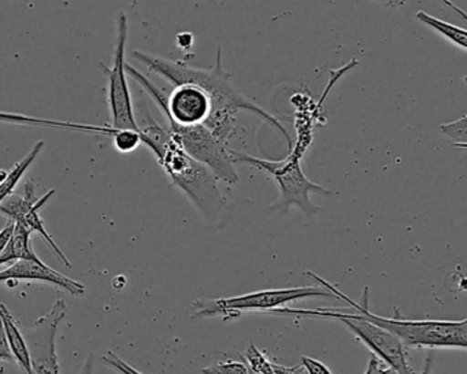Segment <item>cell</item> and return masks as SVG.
Here are the masks:
<instances>
[{
  "mask_svg": "<svg viewBox=\"0 0 467 374\" xmlns=\"http://www.w3.org/2000/svg\"><path fill=\"white\" fill-rule=\"evenodd\" d=\"M132 57L136 61L143 64L149 72L160 76L173 87L192 84L203 89L212 100V114L204 127L209 128L223 143L228 144L229 140L236 135V117L244 111V113L254 114L270 127L275 128L285 139L288 149H291V136L285 127L281 124L280 119L248 99L232 83L231 73L223 69V47H218L214 65L209 69H199L184 62L171 61V59L152 56L144 51H133Z\"/></svg>",
  "mask_w": 467,
  "mask_h": 374,
  "instance_id": "obj_1",
  "label": "cell"
},
{
  "mask_svg": "<svg viewBox=\"0 0 467 374\" xmlns=\"http://www.w3.org/2000/svg\"><path fill=\"white\" fill-rule=\"evenodd\" d=\"M135 119L141 144L152 152L171 185L179 188L210 223H215L226 206L217 177L180 147L168 127L152 117L143 99L135 102Z\"/></svg>",
  "mask_w": 467,
  "mask_h": 374,
  "instance_id": "obj_2",
  "label": "cell"
},
{
  "mask_svg": "<svg viewBox=\"0 0 467 374\" xmlns=\"http://www.w3.org/2000/svg\"><path fill=\"white\" fill-rule=\"evenodd\" d=\"M313 280L318 283L322 288L327 289L335 295L336 299L344 300L352 310L363 314L368 321L373 322L377 327H382L387 332L392 333L399 338L404 347H418V348H467V318L461 321H410V319L399 318V314L393 318L377 316L368 310V288L366 286L363 291L362 305L355 302L351 297L336 288L333 284L325 278L319 277L313 272H306Z\"/></svg>",
  "mask_w": 467,
  "mask_h": 374,
  "instance_id": "obj_3",
  "label": "cell"
},
{
  "mask_svg": "<svg viewBox=\"0 0 467 374\" xmlns=\"http://www.w3.org/2000/svg\"><path fill=\"white\" fill-rule=\"evenodd\" d=\"M232 157L234 163L253 166L275 180L280 191V198L273 204L272 209L286 212L296 206L306 214H316L319 212V207L311 202V193L321 196L333 195L332 191L307 179L302 169L303 155L297 154L294 150H289V154L281 161L262 160L234 150H232Z\"/></svg>",
  "mask_w": 467,
  "mask_h": 374,
  "instance_id": "obj_4",
  "label": "cell"
},
{
  "mask_svg": "<svg viewBox=\"0 0 467 374\" xmlns=\"http://www.w3.org/2000/svg\"><path fill=\"white\" fill-rule=\"evenodd\" d=\"M280 316L310 317V318L336 319L346 325L371 352L374 357L381 359L388 368L393 369L398 374H415L407 359L404 344L392 333L377 327L368 321L363 314L357 313L351 307L347 308H316V310H303V308H289L286 306L272 311Z\"/></svg>",
  "mask_w": 467,
  "mask_h": 374,
  "instance_id": "obj_5",
  "label": "cell"
},
{
  "mask_svg": "<svg viewBox=\"0 0 467 374\" xmlns=\"http://www.w3.org/2000/svg\"><path fill=\"white\" fill-rule=\"evenodd\" d=\"M310 297H330L335 295L327 289L317 286H299V288L266 289V291L250 292L234 297L223 299H198L192 303V318H213L223 317L234 319L245 311H272L284 307L291 302H299ZM337 300V299H336Z\"/></svg>",
  "mask_w": 467,
  "mask_h": 374,
  "instance_id": "obj_6",
  "label": "cell"
},
{
  "mask_svg": "<svg viewBox=\"0 0 467 374\" xmlns=\"http://www.w3.org/2000/svg\"><path fill=\"white\" fill-rule=\"evenodd\" d=\"M166 127L180 147L191 158L206 166L217 180L228 185L239 182L232 149L221 141L209 128L204 125L180 127L174 124H166Z\"/></svg>",
  "mask_w": 467,
  "mask_h": 374,
  "instance_id": "obj_7",
  "label": "cell"
},
{
  "mask_svg": "<svg viewBox=\"0 0 467 374\" xmlns=\"http://www.w3.org/2000/svg\"><path fill=\"white\" fill-rule=\"evenodd\" d=\"M128 18L119 13L117 18V40L113 64L100 62L103 75L108 78V105L111 127L114 130H138L135 119V102L128 83L127 73Z\"/></svg>",
  "mask_w": 467,
  "mask_h": 374,
  "instance_id": "obj_8",
  "label": "cell"
},
{
  "mask_svg": "<svg viewBox=\"0 0 467 374\" xmlns=\"http://www.w3.org/2000/svg\"><path fill=\"white\" fill-rule=\"evenodd\" d=\"M67 313L65 300H57L51 310L32 327H21L31 358L32 374L59 373L56 338L59 324Z\"/></svg>",
  "mask_w": 467,
  "mask_h": 374,
  "instance_id": "obj_9",
  "label": "cell"
},
{
  "mask_svg": "<svg viewBox=\"0 0 467 374\" xmlns=\"http://www.w3.org/2000/svg\"><path fill=\"white\" fill-rule=\"evenodd\" d=\"M56 193V190L48 191L42 198H35V187L32 182H26V195L21 196L13 192L12 195L7 196L2 203H0V214L6 215L7 220H12L13 223H21L26 229L31 231V234L36 232L37 234L43 237L48 243L54 253L58 256L59 261L67 267H72L67 256H65L64 251L58 247L54 242L53 236L48 234L46 229L45 221L40 217V209L50 201L51 196Z\"/></svg>",
  "mask_w": 467,
  "mask_h": 374,
  "instance_id": "obj_10",
  "label": "cell"
},
{
  "mask_svg": "<svg viewBox=\"0 0 467 374\" xmlns=\"http://www.w3.org/2000/svg\"><path fill=\"white\" fill-rule=\"evenodd\" d=\"M21 280L43 281V283L53 284V286L65 289L72 295H83L86 292V286L80 281L73 280V278L57 272L53 267L47 266L42 259H37V261L20 259V261L10 265L7 269L0 272V284Z\"/></svg>",
  "mask_w": 467,
  "mask_h": 374,
  "instance_id": "obj_11",
  "label": "cell"
},
{
  "mask_svg": "<svg viewBox=\"0 0 467 374\" xmlns=\"http://www.w3.org/2000/svg\"><path fill=\"white\" fill-rule=\"evenodd\" d=\"M0 122L5 124L32 125V127L57 128V130H78L84 133H95V135L106 136V138L116 140L119 130H114L111 125H88L78 124V122L58 121V119H37V117L24 116L18 113H6L0 111Z\"/></svg>",
  "mask_w": 467,
  "mask_h": 374,
  "instance_id": "obj_12",
  "label": "cell"
},
{
  "mask_svg": "<svg viewBox=\"0 0 467 374\" xmlns=\"http://www.w3.org/2000/svg\"><path fill=\"white\" fill-rule=\"evenodd\" d=\"M0 319L4 324L7 343H9L10 349H12L16 363L20 366L23 373L32 374L31 358H29V349L26 346V338H24L23 329L18 325L17 319L10 313L6 305H0Z\"/></svg>",
  "mask_w": 467,
  "mask_h": 374,
  "instance_id": "obj_13",
  "label": "cell"
},
{
  "mask_svg": "<svg viewBox=\"0 0 467 374\" xmlns=\"http://www.w3.org/2000/svg\"><path fill=\"white\" fill-rule=\"evenodd\" d=\"M31 236L32 234L29 229H26L21 223H15V231H13L12 237H10L5 250L0 254V266L15 264L20 259H31V261L40 259L37 254L35 253L34 247H32Z\"/></svg>",
  "mask_w": 467,
  "mask_h": 374,
  "instance_id": "obj_14",
  "label": "cell"
},
{
  "mask_svg": "<svg viewBox=\"0 0 467 374\" xmlns=\"http://www.w3.org/2000/svg\"><path fill=\"white\" fill-rule=\"evenodd\" d=\"M417 20L420 24L426 26V28L431 29L436 32L437 35L447 40L451 45L455 46L456 48L466 53L467 51V32L466 29L461 28V26H453V24L447 23V21L440 20V18L433 17L429 13L417 12L415 15Z\"/></svg>",
  "mask_w": 467,
  "mask_h": 374,
  "instance_id": "obj_15",
  "label": "cell"
},
{
  "mask_svg": "<svg viewBox=\"0 0 467 374\" xmlns=\"http://www.w3.org/2000/svg\"><path fill=\"white\" fill-rule=\"evenodd\" d=\"M43 147H45V141H37V143L35 144L34 149L26 154V157L23 158L20 162L16 163L15 168H13L12 171H7V176L0 182V203H2L7 196L12 195V193L15 192L18 182H20L21 179L26 176L28 169L34 165L35 161L37 160L40 152H42Z\"/></svg>",
  "mask_w": 467,
  "mask_h": 374,
  "instance_id": "obj_16",
  "label": "cell"
},
{
  "mask_svg": "<svg viewBox=\"0 0 467 374\" xmlns=\"http://www.w3.org/2000/svg\"><path fill=\"white\" fill-rule=\"evenodd\" d=\"M243 358H244L245 362L250 365L248 366L250 370L259 374H275L273 362H270L269 358H267L264 352L256 348L255 344H250V346H248L247 351L243 355Z\"/></svg>",
  "mask_w": 467,
  "mask_h": 374,
  "instance_id": "obj_17",
  "label": "cell"
},
{
  "mask_svg": "<svg viewBox=\"0 0 467 374\" xmlns=\"http://www.w3.org/2000/svg\"><path fill=\"white\" fill-rule=\"evenodd\" d=\"M440 130L448 138L456 140L455 147H466L467 138V117L462 116L461 119H453V121L447 122V124L440 125Z\"/></svg>",
  "mask_w": 467,
  "mask_h": 374,
  "instance_id": "obj_18",
  "label": "cell"
},
{
  "mask_svg": "<svg viewBox=\"0 0 467 374\" xmlns=\"http://www.w3.org/2000/svg\"><path fill=\"white\" fill-rule=\"evenodd\" d=\"M203 374H248V366L245 362L236 360H223L207 366L202 370Z\"/></svg>",
  "mask_w": 467,
  "mask_h": 374,
  "instance_id": "obj_19",
  "label": "cell"
},
{
  "mask_svg": "<svg viewBox=\"0 0 467 374\" xmlns=\"http://www.w3.org/2000/svg\"><path fill=\"white\" fill-rule=\"evenodd\" d=\"M102 362L105 363L109 368L113 369L119 374H143L140 371L136 370L132 365L125 362L122 358H119L116 352L109 351L108 354L103 355Z\"/></svg>",
  "mask_w": 467,
  "mask_h": 374,
  "instance_id": "obj_20",
  "label": "cell"
},
{
  "mask_svg": "<svg viewBox=\"0 0 467 374\" xmlns=\"http://www.w3.org/2000/svg\"><path fill=\"white\" fill-rule=\"evenodd\" d=\"M302 365L307 374H333L325 363L310 357H302Z\"/></svg>",
  "mask_w": 467,
  "mask_h": 374,
  "instance_id": "obj_21",
  "label": "cell"
},
{
  "mask_svg": "<svg viewBox=\"0 0 467 374\" xmlns=\"http://www.w3.org/2000/svg\"><path fill=\"white\" fill-rule=\"evenodd\" d=\"M0 360L16 362L15 357H13L12 354V349H10L9 343H7L6 332H5L2 319H0Z\"/></svg>",
  "mask_w": 467,
  "mask_h": 374,
  "instance_id": "obj_22",
  "label": "cell"
},
{
  "mask_svg": "<svg viewBox=\"0 0 467 374\" xmlns=\"http://www.w3.org/2000/svg\"><path fill=\"white\" fill-rule=\"evenodd\" d=\"M365 374H398L393 369L384 368L379 362V358L371 357L368 363Z\"/></svg>",
  "mask_w": 467,
  "mask_h": 374,
  "instance_id": "obj_23",
  "label": "cell"
},
{
  "mask_svg": "<svg viewBox=\"0 0 467 374\" xmlns=\"http://www.w3.org/2000/svg\"><path fill=\"white\" fill-rule=\"evenodd\" d=\"M13 231H15V223H13L12 220H7L6 225H5V228L0 231V254H2V251L5 250L7 243H9Z\"/></svg>",
  "mask_w": 467,
  "mask_h": 374,
  "instance_id": "obj_24",
  "label": "cell"
},
{
  "mask_svg": "<svg viewBox=\"0 0 467 374\" xmlns=\"http://www.w3.org/2000/svg\"><path fill=\"white\" fill-rule=\"evenodd\" d=\"M374 2L389 10L400 9L406 5V0H374Z\"/></svg>",
  "mask_w": 467,
  "mask_h": 374,
  "instance_id": "obj_25",
  "label": "cell"
},
{
  "mask_svg": "<svg viewBox=\"0 0 467 374\" xmlns=\"http://www.w3.org/2000/svg\"><path fill=\"white\" fill-rule=\"evenodd\" d=\"M300 368H302V366L288 368V366L275 365V363H273V370H275V374H300L297 373V370H299Z\"/></svg>",
  "mask_w": 467,
  "mask_h": 374,
  "instance_id": "obj_26",
  "label": "cell"
},
{
  "mask_svg": "<svg viewBox=\"0 0 467 374\" xmlns=\"http://www.w3.org/2000/svg\"><path fill=\"white\" fill-rule=\"evenodd\" d=\"M94 363L95 357L94 354H89L88 358H87L86 363H84L81 370L78 371V374H92L94 373Z\"/></svg>",
  "mask_w": 467,
  "mask_h": 374,
  "instance_id": "obj_27",
  "label": "cell"
},
{
  "mask_svg": "<svg viewBox=\"0 0 467 374\" xmlns=\"http://www.w3.org/2000/svg\"><path fill=\"white\" fill-rule=\"evenodd\" d=\"M431 365H433V355L429 354L426 358L425 365H423V370L420 374H431Z\"/></svg>",
  "mask_w": 467,
  "mask_h": 374,
  "instance_id": "obj_28",
  "label": "cell"
},
{
  "mask_svg": "<svg viewBox=\"0 0 467 374\" xmlns=\"http://www.w3.org/2000/svg\"><path fill=\"white\" fill-rule=\"evenodd\" d=\"M248 374H259V373H255V371L250 370V369H248Z\"/></svg>",
  "mask_w": 467,
  "mask_h": 374,
  "instance_id": "obj_29",
  "label": "cell"
},
{
  "mask_svg": "<svg viewBox=\"0 0 467 374\" xmlns=\"http://www.w3.org/2000/svg\"><path fill=\"white\" fill-rule=\"evenodd\" d=\"M23 374H26V373H23Z\"/></svg>",
  "mask_w": 467,
  "mask_h": 374,
  "instance_id": "obj_30",
  "label": "cell"
}]
</instances>
